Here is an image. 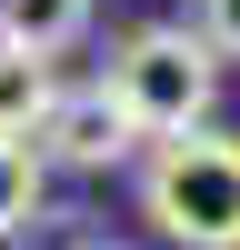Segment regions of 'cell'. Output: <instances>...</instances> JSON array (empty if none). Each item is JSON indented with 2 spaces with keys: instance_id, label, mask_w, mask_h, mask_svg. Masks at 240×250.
Returning a JSON list of instances; mask_svg holds the SVG:
<instances>
[{
  "instance_id": "obj_1",
  "label": "cell",
  "mask_w": 240,
  "mask_h": 250,
  "mask_svg": "<svg viewBox=\"0 0 240 250\" xmlns=\"http://www.w3.org/2000/svg\"><path fill=\"white\" fill-rule=\"evenodd\" d=\"M100 90L120 100L130 140H190V130H210V100H220V60L200 50V30H190V20H140V30L110 50Z\"/></svg>"
},
{
  "instance_id": "obj_2",
  "label": "cell",
  "mask_w": 240,
  "mask_h": 250,
  "mask_svg": "<svg viewBox=\"0 0 240 250\" xmlns=\"http://www.w3.org/2000/svg\"><path fill=\"white\" fill-rule=\"evenodd\" d=\"M140 220L180 250H240V130L160 140L140 170Z\"/></svg>"
},
{
  "instance_id": "obj_3",
  "label": "cell",
  "mask_w": 240,
  "mask_h": 250,
  "mask_svg": "<svg viewBox=\"0 0 240 250\" xmlns=\"http://www.w3.org/2000/svg\"><path fill=\"white\" fill-rule=\"evenodd\" d=\"M30 150H40V160H60V170H120L140 140H130V120H120V100L90 80V90H60V110L40 120Z\"/></svg>"
},
{
  "instance_id": "obj_4",
  "label": "cell",
  "mask_w": 240,
  "mask_h": 250,
  "mask_svg": "<svg viewBox=\"0 0 240 250\" xmlns=\"http://www.w3.org/2000/svg\"><path fill=\"white\" fill-rule=\"evenodd\" d=\"M60 110V60L10 50L0 40V140H40V120Z\"/></svg>"
},
{
  "instance_id": "obj_5",
  "label": "cell",
  "mask_w": 240,
  "mask_h": 250,
  "mask_svg": "<svg viewBox=\"0 0 240 250\" xmlns=\"http://www.w3.org/2000/svg\"><path fill=\"white\" fill-rule=\"evenodd\" d=\"M90 10H100V0H0V40H10V50L60 60L80 30H90Z\"/></svg>"
},
{
  "instance_id": "obj_6",
  "label": "cell",
  "mask_w": 240,
  "mask_h": 250,
  "mask_svg": "<svg viewBox=\"0 0 240 250\" xmlns=\"http://www.w3.org/2000/svg\"><path fill=\"white\" fill-rule=\"evenodd\" d=\"M40 190H50V160L30 140H0V240H20L40 220Z\"/></svg>"
},
{
  "instance_id": "obj_7",
  "label": "cell",
  "mask_w": 240,
  "mask_h": 250,
  "mask_svg": "<svg viewBox=\"0 0 240 250\" xmlns=\"http://www.w3.org/2000/svg\"><path fill=\"white\" fill-rule=\"evenodd\" d=\"M190 30L210 60H240V0H190Z\"/></svg>"
},
{
  "instance_id": "obj_8",
  "label": "cell",
  "mask_w": 240,
  "mask_h": 250,
  "mask_svg": "<svg viewBox=\"0 0 240 250\" xmlns=\"http://www.w3.org/2000/svg\"><path fill=\"white\" fill-rule=\"evenodd\" d=\"M80 250H120V240H80Z\"/></svg>"
}]
</instances>
